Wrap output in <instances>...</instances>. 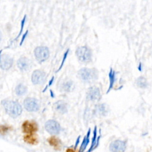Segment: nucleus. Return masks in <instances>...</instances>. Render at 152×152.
Listing matches in <instances>:
<instances>
[{
  "label": "nucleus",
  "mask_w": 152,
  "mask_h": 152,
  "mask_svg": "<svg viewBox=\"0 0 152 152\" xmlns=\"http://www.w3.org/2000/svg\"><path fill=\"white\" fill-rule=\"evenodd\" d=\"M34 53L36 59L39 63L47 60L49 58L50 54L48 48L43 46L36 47L34 49Z\"/></svg>",
  "instance_id": "nucleus-4"
},
{
  "label": "nucleus",
  "mask_w": 152,
  "mask_h": 152,
  "mask_svg": "<svg viewBox=\"0 0 152 152\" xmlns=\"http://www.w3.org/2000/svg\"><path fill=\"white\" fill-rule=\"evenodd\" d=\"M45 129L50 134H58L61 131L60 125L55 120H49L45 123Z\"/></svg>",
  "instance_id": "nucleus-7"
},
{
  "label": "nucleus",
  "mask_w": 152,
  "mask_h": 152,
  "mask_svg": "<svg viewBox=\"0 0 152 152\" xmlns=\"http://www.w3.org/2000/svg\"><path fill=\"white\" fill-rule=\"evenodd\" d=\"M13 64V59L9 55L4 54L1 55L0 58V67L4 69L7 70L10 69Z\"/></svg>",
  "instance_id": "nucleus-11"
},
{
  "label": "nucleus",
  "mask_w": 152,
  "mask_h": 152,
  "mask_svg": "<svg viewBox=\"0 0 152 152\" xmlns=\"http://www.w3.org/2000/svg\"><path fill=\"white\" fill-rule=\"evenodd\" d=\"M90 129H89L88 132H87V134L86 135V136L84 137L83 141H82V143H81V145L80 146V148L79 149V151L78 152H83L86 148L87 147L88 142H89V136H90Z\"/></svg>",
  "instance_id": "nucleus-18"
},
{
  "label": "nucleus",
  "mask_w": 152,
  "mask_h": 152,
  "mask_svg": "<svg viewBox=\"0 0 152 152\" xmlns=\"http://www.w3.org/2000/svg\"><path fill=\"white\" fill-rule=\"evenodd\" d=\"M9 128L5 125H0V135H5L8 131Z\"/></svg>",
  "instance_id": "nucleus-23"
},
{
  "label": "nucleus",
  "mask_w": 152,
  "mask_h": 152,
  "mask_svg": "<svg viewBox=\"0 0 152 152\" xmlns=\"http://www.w3.org/2000/svg\"><path fill=\"white\" fill-rule=\"evenodd\" d=\"M31 61L26 57H21L17 61V66L18 68L23 71H27L31 66Z\"/></svg>",
  "instance_id": "nucleus-12"
},
{
  "label": "nucleus",
  "mask_w": 152,
  "mask_h": 152,
  "mask_svg": "<svg viewBox=\"0 0 152 152\" xmlns=\"http://www.w3.org/2000/svg\"><path fill=\"white\" fill-rule=\"evenodd\" d=\"M137 85L140 88H144L148 86V83L147 80L144 77H140L137 80Z\"/></svg>",
  "instance_id": "nucleus-21"
},
{
  "label": "nucleus",
  "mask_w": 152,
  "mask_h": 152,
  "mask_svg": "<svg viewBox=\"0 0 152 152\" xmlns=\"http://www.w3.org/2000/svg\"><path fill=\"white\" fill-rule=\"evenodd\" d=\"M65 152H75L74 150H72V148H68Z\"/></svg>",
  "instance_id": "nucleus-28"
},
{
  "label": "nucleus",
  "mask_w": 152,
  "mask_h": 152,
  "mask_svg": "<svg viewBox=\"0 0 152 152\" xmlns=\"http://www.w3.org/2000/svg\"><path fill=\"white\" fill-rule=\"evenodd\" d=\"M1 104L5 109V112L10 116L17 118L20 116L22 112V107L19 103L13 100H3Z\"/></svg>",
  "instance_id": "nucleus-1"
},
{
  "label": "nucleus",
  "mask_w": 152,
  "mask_h": 152,
  "mask_svg": "<svg viewBox=\"0 0 152 152\" xmlns=\"http://www.w3.org/2000/svg\"><path fill=\"white\" fill-rule=\"evenodd\" d=\"M48 142L51 146L53 147L56 150H59L61 148V141L58 138H57L55 137H50L48 140Z\"/></svg>",
  "instance_id": "nucleus-17"
},
{
  "label": "nucleus",
  "mask_w": 152,
  "mask_h": 152,
  "mask_svg": "<svg viewBox=\"0 0 152 152\" xmlns=\"http://www.w3.org/2000/svg\"><path fill=\"white\" fill-rule=\"evenodd\" d=\"M27 87L22 84H19L15 88V93L18 96L24 95L27 92Z\"/></svg>",
  "instance_id": "nucleus-20"
},
{
  "label": "nucleus",
  "mask_w": 152,
  "mask_h": 152,
  "mask_svg": "<svg viewBox=\"0 0 152 152\" xmlns=\"http://www.w3.org/2000/svg\"><path fill=\"white\" fill-rule=\"evenodd\" d=\"M96 137H97V127L95 126L94 129V131H93V136L92 141H91V145L87 152L91 151L94 148H95L98 145L99 140L100 139V136L98 137L97 139Z\"/></svg>",
  "instance_id": "nucleus-14"
},
{
  "label": "nucleus",
  "mask_w": 152,
  "mask_h": 152,
  "mask_svg": "<svg viewBox=\"0 0 152 152\" xmlns=\"http://www.w3.org/2000/svg\"><path fill=\"white\" fill-rule=\"evenodd\" d=\"M27 33H28V30H27L26 32L23 34V37H22V38H21V40L20 43V46L23 44V42H24V39H25V38H26V37L27 35Z\"/></svg>",
  "instance_id": "nucleus-26"
},
{
  "label": "nucleus",
  "mask_w": 152,
  "mask_h": 152,
  "mask_svg": "<svg viewBox=\"0 0 152 152\" xmlns=\"http://www.w3.org/2000/svg\"><path fill=\"white\" fill-rule=\"evenodd\" d=\"M54 108L56 111L62 114L65 113L67 112L66 103L62 100H59L55 103Z\"/></svg>",
  "instance_id": "nucleus-13"
},
{
  "label": "nucleus",
  "mask_w": 152,
  "mask_h": 152,
  "mask_svg": "<svg viewBox=\"0 0 152 152\" xmlns=\"http://www.w3.org/2000/svg\"><path fill=\"white\" fill-rule=\"evenodd\" d=\"M78 77L86 83H93L98 78V71L95 68H83L78 72Z\"/></svg>",
  "instance_id": "nucleus-2"
},
{
  "label": "nucleus",
  "mask_w": 152,
  "mask_h": 152,
  "mask_svg": "<svg viewBox=\"0 0 152 152\" xmlns=\"http://www.w3.org/2000/svg\"><path fill=\"white\" fill-rule=\"evenodd\" d=\"M68 52H69V50L68 49L67 51L65 53L64 56V58H63V61H62V63H61V65H60V66H59V69H58V71H59V70L61 69L62 66H63V65H64V62H65V59L66 58V56H67V55H68Z\"/></svg>",
  "instance_id": "nucleus-25"
},
{
  "label": "nucleus",
  "mask_w": 152,
  "mask_h": 152,
  "mask_svg": "<svg viewBox=\"0 0 152 152\" xmlns=\"http://www.w3.org/2000/svg\"><path fill=\"white\" fill-rule=\"evenodd\" d=\"M1 33L0 32V42H1Z\"/></svg>",
  "instance_id": "nucleus-30"
},
{
  "label": "nucleus",
  "mask_w": 152,
  "mask_h": 152,
  "mask_svg": "<svg viewBox=\"0 0 152 152\" xmlns=\"http://www.w3.org/2000/svg\"><path fill=\"white\" fill-rule=\"evenodd\" d=\"M46 79V73L40 69L35 70L31 75V81L34 84H42Z\"/></svg>",
  "instance_id": "nucleus-5"
},
{
  "label": "nucleus",
  "mask_w": 152,
  "mask_h": 152,
  "mask_svg": "<svg viewBox=\"0 0 152 152\" xmlns=\"http://www.w3.org/2000/svg\"><path fill=\"white\" fill-rule=\"evenodd\" d=\"M24 108L29 112H36L39 109V104L38 101L31 97H27L24 101Z\"/></svg>",
  "instance_id": "nucleus-6"
},
{
  "label": "nucleus",
  "mask_w": 152,
  "mask_h": 152,
  "mask_svg": "<svg viewBox=\"0 0 152 152\" xmlns=\"http://www.w3.org/2000/svg\"><path fill=\"white\" fill-rule=\"evenodd\" d=\"M101 94L99 88L96 87H90L87 94V99L91 101H98L100 99Z\"/></svg>",
  "instance_id": "nucleus-9"
},
{
  "label": "nucleus",
  "mask_w": 152,
  "mask_h": 152,
  "mask_svg": "<svg viewBox=\"0 0 152 152\" xmlns=\"http://www.w3.org/2000/svg\"><path fill=\"white\" fill-rule=\"evenodd\" d=\"M96 111L101 115H104L106 113V106L104 105V104H100L97 106H96Z\"/></svg>",
  "instance_id": "nucleus-22"
},
{
  "label": "nucleus",
  "mask_w": 152,
  "mask_h": 152,
  "mask_svg": "<svg viewBox=\"0 0 152 152\" xmlns=\"http://www.w3.org/2000/svg\"><path fill=\"white\" fill-rule=\"evenodd\" d=\"M126 148V143L121 140L113 141L109 146V149L112 152H124Z\"/></svg>",
  "instance_id": "nucleus-10"
},
{
  "label": "nucleus",
  "mask_w": 152,
  "mask_h": 152,
  "mask_svg": "<svg viewBox=\"0 0 152 152\" xmlns=\"http://www.w3.org/2000/svg\"><path fill=\"white\" fill-rule=\"evenodd\" d=\"M79 141H80V137H78V138H77V140L76 142H75V146H74V148H77V145H78V143H79Z\"/></svg>",
  "instance_id": "nucleus-27"
},
{
  "label": "nucleus",
  "mask_w": 152,
  "mask_h": 152,
  "mask_svg": "<svg viewBox=\"0 0 152 152\" xmlns=\"http://www.w3.org/2000/svg\"><path fill=\"white\" fill-rule=\"evenodd\" d=\"M24 141L28 143V144H36L38 142V140L37 137L33 135V134H27L23 138Z\"/></svg>",
  "instance_id": "nucleus-16"
},
{
  "label": "nucleus",
  "mask_w": 152,
  "mask_h": 152,
  "mask_svg": "<svg viewBox=\"0 0 152 152\" xmlns=\"http://www.w3.org/2000/svg\"><path fill=\"white\" fill-rule=\"evenodd\" d=\"M26 16L25 15V16L24 17V18H23V20H21V29H20V33H18L17 37H16V38H15L14 40L17 39L18 38V37L21 35V33H22V31H23V29L24 26V23H25V21H26Z\"/></svg>",
  "instance_id": "nucleus-24"
},
{
  "label": "nucleus",
  "mask_w": 152,
  "mask_h": 152,
  "mask_svg": "<svg viewBox=\"0 0 152 152\" xmlns=\"http://www.w3.org/2000/svg\"><path fill=\"white\" fill-rule=\"evenodd\" d=\"M23 132L27 134H31L38 130V126L37 124L33 121H26L22 124Z\"/></svg>",
  "instance_id": "nucleus-8"
},
{
  "label": "nucleus",
  "mask_w": 152,
  "mask_h": 152,
  "mask_svg": "<svg viewBox=\"0 0 152 152\" xmlns=\"http://www.w3.org/2000/svg\"><path fill=\"white\" fill-rule=\"evenodd\" d=\"M61 87L62 91L69 92L71 91L74 88V83L71 80L66 81L62 83Z\"/></svg>",
  "instance_id": "nucleus-15"
},
{
  "label": "nucleus",
  "mask_w": 152,
  "mask_h": 152,
  "mask_svg": "<svg viewBox=\"0 0 152 152\" xmlns=\"http://www.w3.org/2000/svg\"><path fill=\"white\" fill-rule=\"evenodd\" d=\"M78 59L83 63H88L91 61V50L87 46L78 47L75 51Z\"/></svg>",
  "instance_id": "nucleus-3"
},
{
  "label": "nucleus",
  "mask_w": 152,
  "mask_h": 152,
  "mask_svg": "<svg viewBox=\"0 0 152 152\" xmlns=\"http://www.w3.org/2000/svg\"><path fill=\"white\" fill-rule=\"evenodd\" d=\"M109 87L108 88L107 93H108L112 88L115 81V72L113 70L112 68H110V70L109 73Z\"/></svg>",
  "instance_id": "nucleus-19"
},
{
  "label": "nucleus",
  "mask_w": 152,
  "mask_h": 152,
  "mask_svg": "<svg viewBox=\"0 0 152 152\" xmlns=\"http://www.w3.org/2000/svg\"><path fill=\"white\" fill-rule=\"evenodd\" d=\"M2 49L0 50V58H1V53H2Z\"/></svg>",
  "instance_id": "nucleus-29"
}]
</instances>
